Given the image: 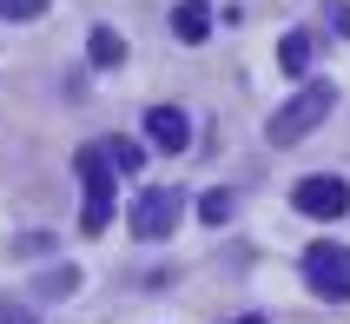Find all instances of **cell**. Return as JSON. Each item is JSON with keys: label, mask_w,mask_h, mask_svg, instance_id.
Masks as SVG:
<instances>
[{"label": "cell", "mask_w": 350, "mask_h": 324, "mask_svg": "<svg viewBox=\"0 0 350 324\" xmlns=\"http://www.w3.org/2000/svg\"><path fill=\"white\" fill-rule=\"evenodd\" d=\"M278 66H284V73H304V66H311V34H284L278 40Z\"/></svg>", "instance_id": "9c48e42d"}, {"label": "cell", "mask_w": 350, "mask_h": 324, "mask_svg": "<svg viewBox=\"0 0 350 324\" xmlns=\"http://www.w3.org/2000/svg\"><path fill=\"white\" fill-rule=\"evenodd\" d=\"M304 278H311L317 298H331V305H350V251L331 245V238H317L304 251Z\"/></svg>", "instance_id": "277c9868"}, {"label": "cell", "mask_w": 350, "mask_h": 324, "mask_svg": "<svg viewBox=\"0 0 350 324\" xmlns=\"http://www.w3.org/2000/svg\"><path fill=\"white\" fill-rule=\"evenodd\" d=\"M178 212H185L178 186H146V192L133 199V212H126V225H133V238L159 245V238H172V232H178Z\"/></svg>", "instance_id": "3957f363"}, {"label": "cell", "mask_w": 350, "mask_h": 324, "mask_svg": "<svg viewBox=\"0 0 350 324\" xmlns=\"http://www.w3.org/2000/svg\"><path fill=\"white\" fill-rule=\"evenodd\" d=\"M40 291H46V298H73V291H79V271H73V265H66V271H46Z\"/></svg>", "instance_id": "7c38bea8"}, {"label": "cell", "mask_w": 350, "mask_h": 324, "mask_svg": "<svg viewBox=\"0 0 350 324\" xmlns=\"http://www.w3.org/2000/svg\"><path fill=\"white\" fill-rule=\"evenodd\" d=\"M198 219H205V225H225V219H232V192H205V199H198Z\"/></svg>", "instance_id": "8fae6325"}, {"label": "cell", "mask_w": 350, "mask_h": 324, "mask_svg": "<svg viewBox=\"0 0 350 324\" xmlns=\"http://www.w3.org/2000/svg\"><path fill=\"white\" fill-rule=\"evenodd\" d=\"M238 324H265V318H238Z\"/></svg>", "instance_id": "9a60e30c"}, {"label": "cell", "mask_w": 350, "mask_h": 324, "mask_svg": "<svg viewBox=\"0 0 350 324\" xmlns=\"http://www.w3.org/2000/svg\"><path fill=\"white\" fill-rule=\"evenodd\" d=\"M0 324H33V311L27 305H0Z\"/></svg>", "instance_id": "5bb4252c"}, {"label": "cell", "mask_w": 350, "mask_h": 324, "mask_svg": "<svg viewBox=\"0 0 350 324\" xmlns=\"http://www.w3.org/2000/svg\"><path fill=\"white\" fill-rule=\"evenodd\" d=\"M146 146H159V153H185V146H192V119L178 113V106H152V113H146Z\"/></svg>", "instance_id": "8992f818"}, {"label": "cell", "mask_w": 350, "mask_h": 324, "mask_svg": "<svg viewBox=\"0 0 350 324\" xmlns=\"http://www.w3.org/2000/svg\"><path fill=\"white\" fill-rule=\"evenodd\" d=\"M0 14H7V20H40L46 0H0Z\"/></svg>", "instance_id": "4fadbf2b"}, {"label": "cell", "mask_w": 350, "mask_h": 324, "mask_svg": "<svg viewBox=\"0 0 350 324\" xmlns=\"http://www.w3.org/2000/svg\"><path fill=\"white\" fill-rule=\"evenodd\" d=\"M172 34L185 40V47H198V40L212 34V7H205V0H178L172 7Z\"/></svg>", "instance_id": "52a82bcc"}, {"label": "cell", "mask_w": 350, "mask_h": 324, "mask_svg": "<svg viewBox=\"0 0 350 324\" xmlns=\"http://www.w3.org/2000/svg\"><path fill=\"white\" fill-rule=\"evenodd\" d=\"M73 172H79V186H86L79 232H106V219H113V159H106V146H79Z\"/></svg>", "instance_id": "7a4b0ae2"}, {"label": "cell", "mask_w": 350, "mask_h": 324, "mask_svg": "<svg viewBox=\"0 0 350 324\" xmlns=\"http://www.w3.org/2000/svg\"><path fill=\"white\" fill-rule=\"evenodd\" d=\"M106 159H113V172H139L146 146H139V139H106Z\"/></svg>", "instance_id": "30bf717a"}, {"label": "cell", "mask_w": 350, "mask_h": 324, "mask_svg": "<svg viewBox=\"0 0 350 324\" xmlns=\"http://www.w3.org/2000/svg\"><path fill=\"white\" fill-rule=\"evenodd\" d=\"M86 53H93V66H119V60H126V40H119L113 27H93V40H86Z\"/></svg>", "instance_id": "ba28073f"}, {"label": "cell", "mask_w": 350, "mask_h": 324, "mask_svg": "<svg viewBox=\"0 0 350 324\" xmlns=\"http://www.w3.org/2000/svg\"><path fill=\"white\" fill-rule=\"evenodd\" d=\"M331 99H337L331 86H324V79H311V86H304L297 99H284V106L271 113V126H265V139H271V146H297V139H311L317 126L331 119Z\"/></svg>", "instance_id": "6da1fadb"}, {"label": "cell", "mask_w": 350, "mask_h": 324, "mask_svg": "<svg viewBox=\"0 0 350 324\" xmlns=\"http://www.w3.org/2000/svg\"><path fill=\"white\" fill-rule=\"evenodd\" d=\"M297 212L304 219H344L350 212V186L337 179V172H311V179H297Z\"/></svg>", "instance_id": "5b68a950"}]
</instances>
